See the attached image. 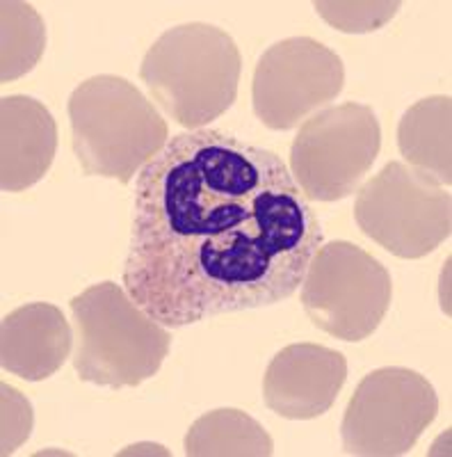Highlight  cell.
Here are the masks:
<instances>
[{
	"mask_svg": "<svg viewBox=\"0 0 452 457\" xmlns=\"http://www.w3.org/2000/svg\"><path fill=\"white\" fill-rule=\"evenodd\" d=\"M348 379V359L316 343H292L272 357L263 398L275 414L308 421L332 410Z\"/></svg>",
	"mask_w": 452,
	"mask_h": 457,
	"instance_id": "obj_10",
	"label": "cell"
},
{
	"mask_svg": "<svg viewBox=\"0 0 452 457\" xmlns=\"http://www.w3.org/2000/svg\"><path fill=\"white\" fill-rule=\"evenodd\" d=\"M3 444H0V453L3 455H12L16 448L28 442L32 430V405L21 391H16L14 386L3 385Z\"/></svg>",
	"mask_w": 452,
	"mask_h": 457,
	"instance_id": "obj_17",
	"label": "cell"
},
{
	"mask_svg": "<svg viewBox=\"0 0 452 457\" xmlns=\"http://www.w3.org/2000/svg\"><path fill=\"white\" fill-rule=\"evenodd\" d=\"M0 142V186L5 193H21L51 170L58 151V124L42 101L3 96Z\"/></svg>",
	"mask_w": 452,
	"mask_h": 457,
	"instance_id": "obj_11",
	"label": "cell"
},
{
	"mask_svg": "<svg viewBox=\"0 0 452 457\" xmlns=\"http://www.w3.org/2000/svg\"><path fill=\"white\" fill-rule=\"evenodd\" d=\"M275 442L266 428L240 410H215L199 416L185 435V455L270 457Z\"/></svg>",
	"mask_w": 452,
	"mask_h": 457,
	"instance_id": "obj_14",
	"label": "cell"
},
{
	"mask_svg": "<svg viewBox=\"0 0 452 457\" xmlns=\"http://www.w3.org/2000/svg\"><path fill=\"white\" fill-rule=\"evenodd\" d=\"M78 348L73 369L108 389L137 386L160 370L172 334L115 281H101L71 300Z\"/></svg>",
	"mask_w": 452,
	"mask_h": 457,
	"instance_id": "obj_4",
	"label": "cell"
},
{
	"mask_svg": "<svg viewBox=\"0 0 452 457\" xmlns=\"http://www.w3.org/2000/svg\"><path fill=\"white\" fill-rule=\"evenodd\" d=\"M382 149V129L370 105H332L311 114L291 146V174L313 202L357 193Z\"/></svg>",
	"mask_w": 452,
	"mask_h": 457,
	"instance_id": "obj_7",
	"label": "cell"
},
{
	"mask_svg": "<svg viewBox=\"0 0 452 457\" xmlns=\"http://www.w3.org/2000/svg\"><path fill=\"white\" fill-rule=\"evenodd\" d=\"M71 343L73 334L64 313L48 302H32L3 318L0 364L16 378L42 382L71 357Z\"/></svg>",
	"mask_w": 452,
	"mask_h": 457,
	"instance_id": "obj_12",
	"label": "cell"
},
{
	"mask_svg": "<svg viewBox=\"0 0 452 457\" xmlns=\"http://www.w3.org/2000/svg\"><path fill=\"white\" fill-rule=\"evenodd\" d=\"M3 14V57H0V80L12 83L35 69L46 48V26L30 3L5 0L0 5Z\"/></svg>",
	"mask_w": 452,
	"mask_h": 457,
	"instance_id": "obj_15",
	"label": "cell"
},
{
	"mask_svg": "<svg viewBox=\"0 0 452 457\" xmlns=\"http://www.w3.org/2000/svg\"><path fill=\"white\" fill-rule=\"evenodd\" d=\"M393 281L380 261L348 240L320 245L301 281V304L317 329L359 343L380 328Z\"/></svg>",
	"mask_w": 452,
	"mask_h": 457,
	"instance_id": "obj_5",
	"label": "cell"
},
{
	"mask_svg": "<svg viewBox=\"0 0 452 457\" xmlns=\"http://www.w3.org/2000/svg\"><path fill=\"white\" fill-rule=\"evenodd\" d=\"M313 7L336 30L373 32L384 28L398 14L400 3H373V0H368V3H352V0L327 3V0H320V3H313Z\"/></svg>",
	"mask_w": 452,
	"mask_h": 457,
	"instance_id": "obj_16",
	"label": "cell"
},
{
	"mask_svg": "<svg viewBox=\"0 0 452 457\" xmlns=\"http://www.w3.org/2000/svg\"><path fill=\"white\" fill-rule=\"evenodd\" d=\"M323 238L279 154L190 130L137 174L121 281L153 320L187 328L292 297Z\"/></svg>",
	"mask_w": 452,
	"mask_h": 457,
	"instance_id": "obj_1",
	"label": "cell"
},
{
	"mask_svg": "<svg viewBox=\"0 0 452 457\" xmlns=\"http://www.w3.org/2000/svg\"><path fill=\"white\" fill-rule=\"evenodd\" d=\"M354 220L393 256L423 259L450 238V193L427 174L395 161L359 187Z\"/></svg>",
	"mask_w": 452,
	"mask_h": 457,
	"instance_id": "obj_6",
	"label": "cell"
},
{
	"mask_svg": "<svg viewBox=\"0 0 452 457\" xmlns=\"http://www.w3.org/2000/svg\"><path fill=\"white\" fill-rule=\"evenodd\" d=\"M439 411L434 386L400 366L377 369L359 382L341 423L348 455L395 457L416 446Z\"/></svg>",
	"mask_w": 452,
	"mask_h": 457,
	"instance_id": "obj_8",
	"label": "cell"
},
{
	"mask_svg": "<svg viewBox=\"0 0 452 457\" xmlns=\"http://www.w3.org/2000/svg\"><path fill=\"white\" fill-rule=\"evenodd\" d=\"M71 145L87 177L130 183L169 142L156 105L121 76H94L69 96Z\"/></svg>",
	"mask_w": 452,
	"mask_h": 457,
	"instance_id": "obj_3",
	"label": "cell"
},
{
	"mask_svg": "<svg viewBox=\"0 0 452 457\" xmlns=\"http://www.w3.org/2000/svg\"><path fill=\"white\" fill-rule=\"evenodd\" d=\"M240 71L234 37L210 23H183L146 51L140 79L178 126L199 130L234 105Z\"/></svg>",
	"mask_w": 452,
	"mask_h": 457,
	"instance_id": "obj_2",
	"label": "cell"
},
{
	"mask_svg": "<svg viewBox=\"0 0 452 457\" xmlns=\"http://www.w3.org/2000/svg\"><path fill=\"white\" fill-rule=\"evenodd\" d=\"M343 60L311 37H288L260 55L251 83L256 120L291 130L343 92Z\"/></svg>",
	"mask_w": 452,
	"mask_h": 457,
	"instance_id": "obj_9",
	"label": "cell"
},
{
	"mask_svg": "<svg viewBox=\"0 0 452 457\" xmlns=\"http://www.w3.org/2000/svg\"><path fill=\"white\" fill-rule=\"evenodd\" d=\"M450 96H430L411 105L398 126V146L409 167L441 186L452 183Z\"/></svg>",
	"mask_w": 452,
	"mask_h": 457,
	"instance_id": "obj_13",
	"label": "cell"
}]
</instances>
